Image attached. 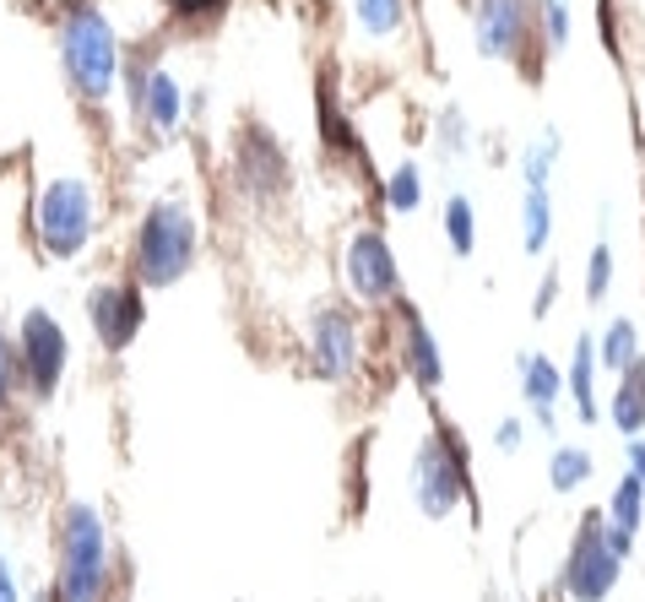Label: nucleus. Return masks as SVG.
<instances>
[{"instance_id": "b1692460", "label": "nucleus", "mask_w": 645, "mask_h": 602, "mask_svg": "<svg viewBox=\"0 0 645 602\" xmlns=\"http://www.w3.org/2000/svg\"><path fill=\"white\" fill-rule=\"evenodd\" d=\"M22 391H27V380H22V353H16V337L0 326V424L16 413Z\"/></svg>"}, {"instance_id": "c756f323", "label": "nucleus", "mask_w": 645, "mask_h": 602, "mask_svg": "<svg viewBox=\"0 0 645 602\" xmlns=\"http://www.w3.org/2000/svg\"><path fill=\"white\" fill-rule=\"evenodd\" d=\"M521 440H526V424H521L515 413H510V418H499V429H493V446L510 456V451H521Z\"/></svg>"}, {"instance_id": "9d476101", "label": "nucleus", "mask_w": 645, "mask_h": 602, "mask_svg": "<svg viewBox=\"0 0 645 602\" xmlns=\"http://www.w3.org/2000/svg\"><path fill=\"white\" fill-rule=\"evenodd\" d=\"M310 364L315 375L331 386H347L358 380V364H363V331H358V315L347 304H321L310 315Z\"/></svg>"}, {"instance_id": "473e14b6", "label": "nucleus", "mask_w": 645, "mask_h": 602, "mask_svg": "<svg viewBox=\"0 0 645 602\" xmlns=\"http://www.w3.org/2000/svg\"><path fill=\"white\" fill-rule=\"evenodd\" d=\"M630 472H635V477L645 483V440H641V435L630 440Z\"/></svg>"}, {"instance_id": "a211bd4d", "label": "nucleus", "mask_w": 645, "mask_h": 602, "mask_svg": "<svg viewBox=\"0 0 645 602\" xmlns=\"http://www.w3.org/2000/svg\"><path fill=\"white\" fill-rule=\"evenodd\" d=\"M548 239H553V196H548V185H526L521 190V250L542 256Z\"/></svg>"}, {"instance_id": "4468645a", "label": "nucleus", "mask_w": 645, "mask_h": 602, "mask_svg": "<svg viewBox=\"0 0 645 602\" xmlns=\"http://www.w3.org/2000/svg\"><path fill=\"white\" fill-rule=\"evenodd\" d=\"M136 120H142L158 142H174V137L184 131V120H190V98H184V87H179V76H174L168 66H153Z\"/></svg>"}, {"instance_id": "bb28decb", "label": "nucleus", "mask_w": 645, "mask_h": 602, "mask_svg": "<svg viewBox=\"0 0 645 602\" xmlns=\"http://www.w3.org/2000/svg\"><path fill=\"white\" fill-rule=\"evenodd\" d=\"M608 288H613V245H608V234H602V239L592 245V261H586V299L602 304Z\"/></svg>"}, {"instance_id": "f8f14e48", "label": "nucleus", "mask_w": 645, "mask_h": 602, "mask_svg": "<svg viewBox=\"0 0 645 602\" xmlns=\"http://www.w3.org/2000/svg\"><path fill=\"white\" fill-rule=\"evenodd\" d=\"M531 5L526 0H478L473 5V49L483 60H521L531 38Z\"/></svg>"}, {"instance_id": "7ed1b4c3", "label": "nucleus", "mask_w": 645, "mask_h": 602, "mask_svg": "<svg viewBox=\"0 0 645 602\" xmlns=\"http://www.w3.org/2000/svg\"><path fill=\"white\" fill-rule=\"evenodd\" d=\"M55 49H60V71H65V87L76 104L98 109L115 82H120V33L115 22L98 11V5H71L55 27Z\"/></svg>"}, {"instance_id": "f3484780", "label": "nucleus", "mask_w": 645, "mask_h": 602, "mask_svg": "<svg viewBox=\"0 0 645 602\" xmlns=\"http://www.w3.org/2000/svg\"><path fill=\"white\" fill-rule=\"evenodd\" d=\"M515 375H521V397H526L531 408H559V397H564V369H559L553 358L521 353V358H515Z\"/></svg>"}, {"instance_id": "423d86ee", "label": "nucleus", "mask_w": 645, "mask_h": 602, "mask_svg": "<svg viewBox=\"0 0 645 602\" xmlns=\"http://www.w3.org/2000/svg\"><path fill=\"white\" fill-rule=\"evenodd\" d=\"M407 483H413V499H418V510H423L429 521H445V516L467 499L473 472H467V451H462L456 424H434V429L418 440L413 467H407Z\"/></svg>"}, {"instance_id": "4be33fe9", "label": "nucleus", "mask_w": 645, "mask_h": 602, "mask_svg": "<svg viewBox=\"0 0 645 602\" xmlns=\"http://www.w3.org/2000/svg\"><path fill=\"white\" fill-rule=\"evenodd\" d=\"M592 472H597V456L581 451V446H559V451L548 456V483H553L559 494H575Z\"/></svg>"}, {"instance_id": "0eeeda50", "label": "nucleus", "mask_w": 645, "mask_h": 602, "mask_svg": "<svg viewBox=\"0 0 645 602\" xmlns=\"http://www.w3.org/2000/svg\"><path fill=\"white\" fill-rule=\"evenodd\" d=\"M16 353H22L27 397L33 402H55V391L65 386V369H71V337H65L60 315L44 309V304H33L16 320Z\"/></svg>"}, {"instance_id": "20e7f679", "label": "nucleus", "mask_w": 645, "mask_h": 602, "mask_svg": "<svg viewBox=\"0 0 645 602\" xmlns=\"http://www.w3.org/2000/svg\"><path fill=\"white\" fill-rule=\"evenodd\" d=\"M33 239L49 261H82L98 234V185L93 174H44L33 190Z\"/></svg>"}, {"instance_id": "2eb2a0df", "label": "nucleus", "mask_w": 645, "mask_h": 602, "mask_svg": "<svg viewBox=\"0 0 645 602\" xmlns=\"http://www.w3.org/2000/svg\"><path fill=\"white\" fill-rule=\"evenodd\" d=\"M597 375H602V364H597V337L581 331V337H575V358H570V369H564V391L575 397L581 424H602V413H597Z\"/></svg>"}, {"instance_id": "412c9836", "label": "nucleus", "mask_w": 645, "mask_h": 602, "mask_svg": "<svg viewBox=\"0 0 645 602\" xmlns=\"http://www.w3.org/2000/svg\"><path fill=\"white\" fill-rule=\"evenodd\" d=\"M635 358H641V331H635V320H613V326L602 331V342H597V364H602L608 375H624Z\"/></svg>"}, {"instance_id": "cd10ccee", "label": "nucleus", "mask_w": 645, "mask_h": 602, "mask_svg": "<svg viewBox=\"0 0 645 602\" xmlns=\"http://www.w3.org/2000/svg\"><path fill=\"white\" fill-rule=\"evenodd\" d=\"M542 38L553 49L570 44V0H542Z\"/></svg>"}, {"instance_id": "1a4fd4ad", "label": "nucleus", "mask_w": 645, "mask_h": 602, "mask_svg": "<svg viewBox=\"0 0 645 602\" xmlns=\"http://www.w3.org/2000/svg\"><path fill=\"white\" fill-rule=\"evenodd\" d=\"M142 320H147V288L136 278H126V283L104 278L87 288V326L104 353H126L142 337Z\"/></svg>"}, {"instance_id": "393cba45", "label": "nucleus", "mask_w": 645, "mask_h": 602, "mask_svg": "<svg viewBox=\"0 0 645 602\" xmlns=\"http://www.w3.org/2000/svg\"><path fill=\"white\" fill-rule=\"evenodd\" d=\"M445 239H451L456 256L478 250V206H473V196H451L445 201Z\"/></svg>"}, {"instance_id": "39448f33", "label": "nucleus", "mask_w": 645, "mask_h": 602, "mask_svg": "<svg viewBox=\"0 0 645 602\" xmlns=\"http://www.w3.org/2000/svg\"><path fill=\"white\" fill-rule=\"evenodd\" d=\"M635 554V532H619L602 510H592L570 543V559H564V592L575 602H608L619 576H624V559Z\"/></svg>"}, {"instance_id": "9b49d317", "label": "nucleus", "mask_w": 645, "mask_h": 602, "mask_svg": "<svg viewBox=\"0 0 645 602\" xmlns=\"http://www.w3.org/2000/svg\"><path fill=\"white\" fill-rule=\"evenodd\" d=\"M234 190L244 196V201H277L283 190H288V179H294V163H288V147L272 137V131H261V126H250L244 137H239V147H234Z\"/></svg>"}, {"instance_id": "f03ea898", "label": "nucleus", "mask_w": 645, "mask_h": 602, "mask_svg": "<svg viewBox=\"0 0 645 602\" xmlns=\"http://www.w3.org/2000/svg\"><path fill=\"white\" fill-rule=\"evenodd\" d=\"M115 576L109 527L93 499H65L55 521V602H104Z\"/></svg>"}, {"instance_id": "a878e982", "label": "nucleus", "mask_w": 645, "mask_h": 602, "mask_svg": "<svg viewBox=\"0 0 645 602\" xmlns=\"http://www.w3.org/2000/svg\"><path fill=\"white\" fill-rule=\"evenodd\" d=\"M553 168H559V137L548 131L542 142L521 152V185H553Z\"/></svg>"}, {"instance_id": "6e6552de", "label": "nucleus", "mask_w": 645, "mask_h": 602, "mask_svg": "<svg viewBox=\"0 0 645 602\" xmlns=\"http://www.w3.org/2000/svg\"><path fill=\"white\" fill-rule=\"evenodd\" d=\"M342 278H347V294L369 309H391L402 299V267H396V250L380 228H358L342 250Z\"/></svg>"}, {"instance_id": "c85d7f7f", "label": "nucleus", "mask_w": 645, "mask_h": 602, "mask_svg": "<svg viewBox=\"0 0 645 602\" xmlns=\"http://www.w3.org/2000/svg\"><path fill=\"white\" fill-rule=\"evenodd\" d=\"M440 152L445 157H456V152L467 147V120H462V109H440Z\"/></svg>"}, {"instance_id": "7c9ffc66", "label": "nucleus", "mask_w": 645, "mask_h": 602, "mask_svg": "<svg viewBox=\"0 0 645 602\" xmlns=\"http://www.w3.org/2000/svg\"><path fill=\"white\" fill-rule=\"evenodd\" d=\"M553 294H559V267L542 278V288H537V299H531V315H548V309H553Z\"/></svg>"}, {"instance_id": "2f4dec72", "label": "nucleus", "mask_w": 645, "mask_h": 602, "mask_svg": "<svg viewBox=\"0 0 645 602\" xmlns=\"http://www.w3.org/2000/svg\"><path fill=\"white\" fill-rule=\"evenodd\" d=\"M0 602H22V598H16V576H11L5 554H0Z\"/></svg>"}, {"instance_id": "6ab92c4d", "label": "nucleus", "mask_w": 645, "mask_h": 602, "mask_svg": "<svg viewBox=\"0 0 645 602\" xmlns=\"http://www.w3.org/2000/svg\"><path fill=\"white\" fill-rule=\"evenodd\" d=\"M353 27L369 44H391L407 27V0H353Z\"/></svg>"}, {"instance_id": "dca6fc26", "label": "nucleus", "mask_w": 645, "mask_h": 602, "mask_svg": "<svg viewBox=\"0 0 645 602\" xmlns=\"http://www.w3.org/2000/svg\"><path fill=\"white\" fill-rule=\"evenodd\" d=\"M613 429L619 435H645V358H635L624 375H619V391H613V408H608Z\"/></svg>"}, {"instance_id": "aec40b11", "label": "nucleus", "mask_w": 645, "mask_h": 602, "mask_svg": "<svg viewBox=\"0 0 645 602\" xmlns=\"http://www.w3.org/2000/svg\"><path fill=\"white\" fill-rule=\"evenodd\" d=\"M380 201H385V212H418V201H423V168H418V157H402L385 179H380Z\"/></svg>"}, {"instance_id": "ddd939ff", "label": "nucleus", "mask_w": 645, "mask_h": 602, "mask_svg": "<svg viewBox=\"0 0 645 602\" xmlns=\"http://www.w3.org/2000/svg\"><path fill=\"white\" fill-rule=\"evenodd\" d=\"M391 309H396V342H402V364H407V375H413L423 391H440V386H445V358H440V342H434L423 309L407 304V299H396Z\"/></svg>"}, {"instance_id": "f257e3e1", "label": "nucleus", "mask_w": 645, "mask_h": 602, "mask_svg": "<svg viewBox=\"0 0 645 602\" xmlns=\"http://www.w3.org/2000/svg\"><path fill=\"white\" fill-rule=\"evenodd\" d=\"M201 261V217L184 196H158L136 234H131V278L147 288V294H163L174 283H184Z\"/></svg>"}, {"instance_id": "5701e85b", "label": "nucleus", "mask_w": 645, "mask_h": 602, "mask_svg": "<svg viewBox=\"0 0 645 602\" xmlns=\"http://www.w3.org/2000/svg\"><path fill=\"white\" fill-rule=\"evenodd\" d=\"M619 532H641L645 527V483L635 477V472H624L619 477V488H613V505L602 510Z\"/></svg>"}]
</instances>
